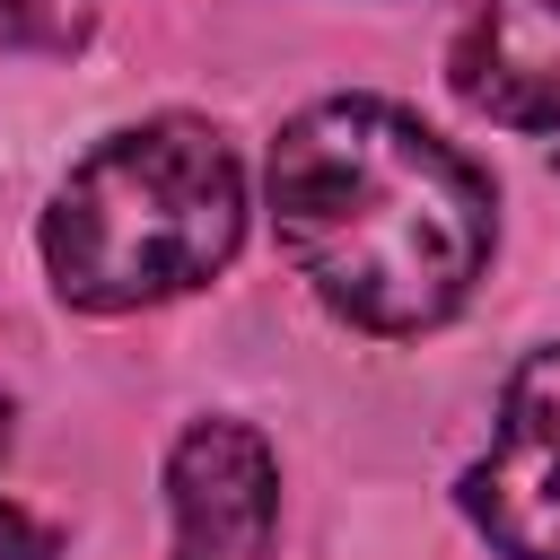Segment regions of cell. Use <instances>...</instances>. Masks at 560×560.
<instances>
[{"mask_svg": "<svg viewBox=\"0 0 560 560\" xmlns=\"http://www.w3.org/2000/svg\"><path fill=\"white\" fill-rule=\"evenodd\" d=\"M262 201L306 298L376 341L455 324L499 254L490 175L385 96L298 105L271 140Z\"/></svg>", "mask_w": 560, "mask_h": 560, "instance_id": "6da1fadb", "label": "cell"}, {"mask_svg": "<svg viewBox=\"0 0 560 560\" xmlns=\"http://www.w3.org/2000/svg\"><path fill=\"white\" fill-rule=\"evenodd\" d=\"M35 245L61 306L79 315H140L192 298L245 245V166L201 114L122 122L52 184Z\"/></svg>", "mask_w": 560, "mask_h": 560, "instance_id": "7a4b0ae2", "label": "cell"}, {"mask_svg": "<svg viewBox=\"0 0 560 560\" xmlns=\"http://www.w3.org/2000/svg\"><path fill=\"white\" fill-rule=\"evenodd\" d=\"M464 516L499 560H560V341L516 359L490 446L464 472Z\"/></svg>", "mask_w": 560, "mask_h": 560, "instance_id": "3957f363", "label": "cell"}, {"mask_svg": "<svg viewBox=\"0 0 560 560\" xmlns=\"http://www.w3.org/2000/svg\"><path fill=\"white\" fill-rule=\"evenodd\" d=\"M166 560H280V455L254 420H192L166 446Z\"/></svg>", "mask_w": 560, "mask_h": 560, "instance_id": "277c9868", "label": "cell"}, {"mask_svg": "<svg viewBox=\"0 0 560 560\" xmlns=\"http://www.w3.org/2000/svg\"><path fill=\"white\" fill-rule=\"evenodd\" d=\"M455 96L525 140H560V0H472L455 35Z\"/></svg>", "mask_w": 560, "mask_h": 560, "instance_id": "5b68a950", "label": "cell"}, {"mask_svg": "<svg viewBox=\"0 0 560 560\" xmlns=\"http://www.w3.org/2000/svg\"><path fill=\"white\" fill-rule=\"evenodd\" d=\"M105 0H0V52H79Z\"/></svg>", "mask_w": 560, "mask_h": 560, "instance_id": "8992f818", "label": "cell"}, {"mask_svg": "<svg viewBox=\"0 0 560 560\" xmlns=\"http://www.w3.org/2000/svg\"><path fill=\"white\" fill-rule=\"evenodd\" d=\"M52 542H61L52 525H35L18 499H0V551H9V560H52Z\"/></svg>", "mask_w": 560, "mask_h": 560, "instance_id": "52a82bcc", "label": "cell"}, {"mask_svg": "<svg viewBox=\"0 0 560 560\" xmlns=\"http://www.w3.org/2000/svg\"><path fill=\"white\" fill-rule=\"evenodd\" d=\"M0 455H9V394H0Z\"/></svg>", "mask_w": 560, "mask_h": 560, "instance_id": "ba28073f", "label": "cell"}]
</instances>
